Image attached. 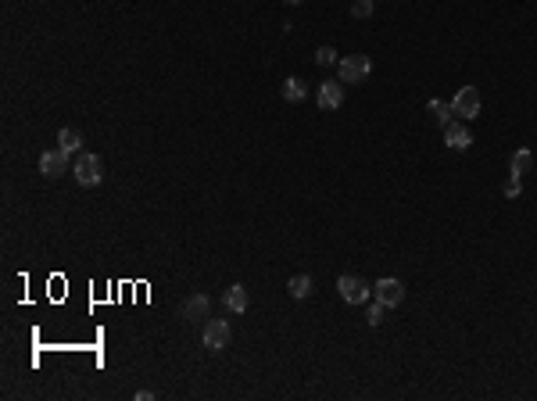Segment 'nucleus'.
<instances>
[{
  "instance_id": "obj_1",
  "label": "nucleus",
  "mask_w": 537,
  "mask_h": 401,
  "mask_svg": "<svg viewBox=\"0 0 537 401\" xmlns=\"http://www.w3.org/2000/svg\"><path fill=\"white\" fill-rule=\"evenodd\" d=\"M72 176H76L79 187H97V183L104 180V165H100L97 154L79 151V158H76V165H72Z\"/></svg>"
},
{
  "instance_id": "obj_2",
  "label": "nucleus",
  "mask_w": 537,
  "mask_h": 401,
  "mask_svg": "<svg viewBox=\"0 0 537 401\" xmlns=\"http://www.w3.org/2000/svg\"><path fill=\"white\" fill-rule=\"evenodd\" d=\"M230 340H233V330H230V322H226V319H208V322H204V330H201V344H204L208 351H223Z\"/></svg>"
},
{
  "instance_id": "obj_3",
  "label": "nucleus",
  "mask_w": 537,
  "mask_h": 401,
  "mask_svg": "<svg viewBox=\"0 0 537 401\" xmlns=\"http://www.w3.org/2000/svg\"><path fill=\"white\" fill-rule=\"evenodd\" d=\"M369 72H372V62H369L365 54H351V57H341V65H337V76H341V83H362Z\"/></svg>"
},
{
  "instance_id": "obj_4",
  "label": "nucleus",
  "mask_w": 537,
  "mask_h": 401,
  "mask_svg": "<svg viewBox=\"0 0 537 401\" xmlns=\"http://www.w3.org/2000/svg\"><path fill=\"white\" fill-rule=\"evenodd\" d=\"M72 154L69 151H61V147H54V151H43V158H40V172L47 180H58V176H65V172H72V161H69Z\"/></svg>"
},
{
  "instance_id": "obj_5",
  "label": "nucleus",
  "mask_w": 537,
  "mask_h": 401,
  "mask_svg": "<svg viewBox=\"0 0 537 401\" xmlns=\"http://www.w3.org/2000/svg\"><path fill=\"white\" fill-rule=\"evenodd\" d=\"M337 291H341V298L348 301V305H365L369 301V294H372V286H365V279H358V276H341L337 279Z\"/></svg>"
},
{
  "instance_id": "obj_6",
  "label": "nucleus",
  "mask_w": 537,
  "mask_h": 401,
  "mask_svg": "<svg viewBox=\"0 0 537 401\" xmlns=\"http://www.w3.org/2000/svg\"><path fill=\"white\" fill-rule=\"evenodd\" d=\"M372 294H376V301H384L387 308H398L401 301H405V283L401 279H380V283H372Z\"/></svg>"
},
{
  "instance_id": "obj_7",
  "label": "nucleus",
  "mask_w": 537,
  "mask_h": 401,
  "mask_svg": "<svg viewBox=\"0 0 537 401\" xmlns=\"http://www.w3.org/2000/svg\"><path fill=\"white\" fill-rule=\"evenodd\" d=\"M452 111L462 115V119H476V115H480V90L476 86H462L452 97Z\"/></svg>"
},
{
  "instance_id": "obj_8",
  "label": "nucleus",
  "mask_w": 537,
  "mask_h": 401,
  "mask_svg": "<svg viewBox=\"0 0 537 401\" xmlns=\"http://www.w3.org/2000/svg\"><path fill=\"white\" fill-rule=\"evenodd\" d=\"M444 144H448L452 151H469V147H473V133H469L462 122H448V126H444Z\"/></svg>"
},
{
  "instance_id": "obj_9",
  "label": "nucleus",
  "mask_w": 537,
  "mask_h": 401,
  "mask_svg": "<svg viewBox=\"0 0 537 401\" xmlns=\"http://www.w3.org/2000/svg\"><path fill=\"white\" fill-rule=\"evenodd\" d=\"M208 308H211V301H208L204 294H190V298L183 301L179 315H183V322H201V319L208 315Z\"/></svg>"
},
{
  "instance_id": "obj_10",
  "label": "nucleus",
  "mask_w": 537,
  "mask_h": 401,
  "mask_svg": "<svg viewBox=\"0 0 537 401\" xmlns=\"http://www.w3.org/2000/svg\"><path fill=\"white\" fill-rule=\"evenodd\" d=\"M341 104H344V86H341L337 79H330V83L319 86V107L334 111V107H341Z\"/></svg>"
},
{
  "instance_id": "obj_11",
  "label": "nucleus",
  "mask_w": 537,
  "mask_h": 401,
  "mask_svg": "<svg viewBox=\"0 0 537 401\" xmlns=\"http://www.w3.org/2000/svg\"><path fill=\"white\" fill-rule=\"evenodd\" d=\"M226 308L230 312H247V286L244 283H233L226 291Z\"/></svg>"
},
{
  "instance_id": "obj_12",
  "label": "nucleus",
  "mask_w": 537,
  "mask_h": 401,
  "mask_svg": "<svg viewBox=\"0 0 537 401\" xmlns=\"http://www.w3.org/2000/svg\"><path fill=\"white\" fill-rule=\"evenodd\" d=\"M58 147H61V151H69V154H76V151L83 147V133H79V129H72V126H65V129L58 133Z\"/></svg>"
},
{
  "instance_id": "obj_13",
  "label": "nucleus",
  "mask_w": 537,
  "mask_h": 401,
  "mask_svg": "<svg viewBox=\"0 0 537 401\" xmlns=\"http://www.w3.org/2000/svg\"><path fill=\"white\" fill-rule=\"evenodd\" d=\"M312 286H315V283H312V276H305V272H301V276H290L287 291H290V298H297V301H301V298H308V294H312Z\"/></svg>"
},
{
  "instance_id": "obj_14",
  "label": "nucleus",
  "mask_w": 537,
  "mask_h": 401,
  "mask_svg": "<svg viewBox=\"0 0 537 401\" xmlns=\"http://www.w3.org/2000/svg\"><path fill=\"white\" fill-rule=\"evenodd\" d=\"M530 165H533V154L523 147V151H516L512 154V161H509V176H523V172H530Z\"/></svg>"
},
{
  "instance_id": "obj_15",
  "label": "nucleus",
  "mask_w": 537,
  "mask_h": 401,
  "mask_svg": "<svg viewBox=\"0 0 537 401\" xmlns=\"http://www.w3.org/2000/svg\"><path fill=\"white\" fill-rule=\"evenodd\" d=\"M305 93H308V86L297 79V76H290L287 83H283V97L290 100V104H297V100H305Z\"/></svg>"
},
{
  "instance_id": "obj_16",
  "label": "nucleus",
  "mask_w": 537,
  "mask_h": 401,
  "mask_svg": "<svg viewBox=\"0 0 537 401\" xmlns=\"http://www.w3.org/2000/svg\"><path fill=\"white\" fill-rule=\"evenodd\" d=\"M426 111H430V115H434V119H437L441 126H448V122H452V115H455L448 100H430V104H426Z\"/></svg>"
},
{
  "instance_id": "obj_17",
  "label": "nucleus",
  "mask_w": 537,
  "mask_h": 401,
  "mask_svg": "<svg viewBox=\"0 0 537 401\" xmlns=\"http://www.w3.org/2000/svg\"><path fill=\"white\" fill-rule=\"evenodd\" d=\"M315 62H319L322 69H334V65H341V57H337L334 47H319V50H315Z\"/></svg>"
},
{
  "instance_id": "obj_18",
  "label": "nucleus",
  "mask_w": 537,
  "mask_h": 401,
  "mask_svg": "<svg viewBox=\"0 0 537 401\" xmlns=\"http://www.w3.org/2000/svg\"><path fill=\"white\" fill-rule=\"evenodd\" d=\"M387 312H391V308H387L384 301H376V305H369V312H365V319H369V326H380V322L387 319Z\"/></svg>"
},
{
  "instance_id": "obj_19",
  "label": "nucleus",
  "mask_w": 537,
  "mask_h": 401,
  "mask_svg": "<svg viewBox=\"0 0 537 401\" xmlns=\"http://www.w3.org/2000/svg\"><path fill=\"white\" fill-rule=\"evenodd\" d=\"M523 194V176H509L505 180V197H519Z\"/></svg>"
},
{
  "instance_id": "obj_20",
  "label": "nucleus",
  "mask_w": 537,
  "mask_h": 401,
  "mask_svg": "<svg viewBox=\"0 0 537 401\" xmlns=\"http://www.w3.org/2000/svg\"><path fill=\"white\" fill-rule=\"evenodd\" d=\"M351 15H355V18H369V15H372V0H355Z\"/></svg>"
},
{
  "instance_id": "obj_21",
  "label": "nucleus",
  "mask_w": 537,
  "mask_h": 401,
  "mask_svg": "<svg viewBox=\"0 0 537 401\" xmlns=\"http://www.w3.org/2000/svg\"><path fill=\"white\" fill-rule=\"evenodd\" d=\"M283 4H290V8H297V4H301V0H283Z\"/></svg>"
}]
</instances>
